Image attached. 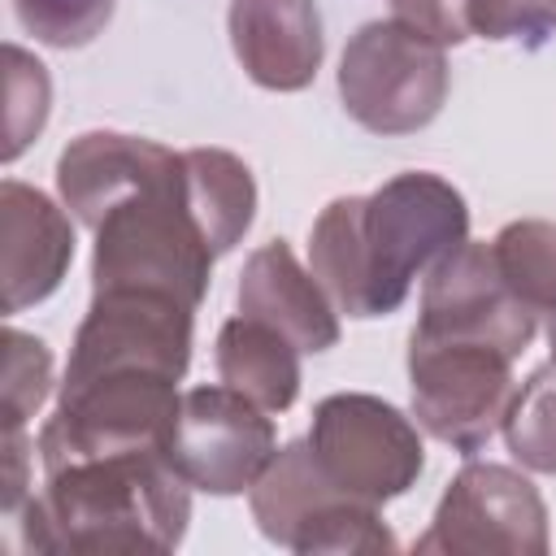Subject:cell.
<instances>
[{
  "instance_id": "1",
  "label": "cell",
  "mask_w": 556,
  "mask_h": 556,
  "mask_svg": "<svg viewBox=\"0 0 556 556\" xmlns=\"http://www.w3.org/2000/svg\"><path fill=\"white\" fill-rule=\"evenodd\" d=\"M469 239L465 195L408 169L369 195L330 200L308 230V269L348 317H387L408 300L413 278L430 274Z\"/></svg>"
},
{
  "instance_id": "2",
  "label": "cell",
  "mask_w": 556,
  "mask_h": 556,
  "mask_svg": "<svg viewBox=\"0 0 556 556\" xmlns=\"http://www.w3.org/2000/svg\"><path fill=\"white\" fill-rule=\"evenodd\" d=\"M30 552H174L191 521V486L152 452L91 456L43 473L13 517Z\"/></svg>"
},
{
  "instance_id": "3",
  "label": "cell",
  "mask_w": 556,
  "mask_h": 556,
  "mask_svg": "<svg viewBox=\"0 0 556 556\" xmlns=\"http://www.w3.org/2000/svg\"><path fill=\"white\" fill-rule=\"evenodd\" d=\"M91 235V291H156L191 308L204 300L217 252L187 208L182 165L174 178L122 200Z\"/></svg>"
},
{
  "instance_id": "4",
  "label": "cell",
  "mask_w": 556,
  "mask_h": 556,
  "mask_svg": "<svg viewBox=\"0 0 556 556\" xmlns=\"http://www.w3.org/2000/svg\"><path fill=\"white\" fill-rule=\"evenodd\" d=\"M256 530L287 552L300 556H361V552H395V534L387 530L378 504H365L339 491L308 439H295L274 452L265 473L248 491Z\"/></svg>"
},
{
  "instance_id": "5",
  "label": "cell",
  "mask_w": 556,
  "mask_h": 556,
  "mask_svg": "<svg viewBox=\"0 0 556 556\" xmlns=\"http://www.w3.org/2000/svg\"><path fill=\"white\" fill-rule=\"evenodd\" d=\"M178 400H182L178 378L148 374V369L61 382L56 413L39 426V439H35L43 473L74 460H91V456L165 447Z\"/></svg>"
},
{
  "instance_id": "6",
  "label": "cell",
  "mask_w": 556,
  "mask_h": 556,
  "mask_svg": "<svg viewBox=\"0 0 556 556\" xmlns=\"http://www.w3.org/2000/svg\"><path fill=\"white\" fill-rule=\"evenodd\" d=\"M447 87L452 74L443 48L395 17L365 22L339 56L343 113L369 135L426 130L443 113Z\"/></svg>"
},
{
  "instance_id": "7",
  "label": "cell",
  "mask_w": 556,
  "mask_h": 556,
  "mask_svg": "<svg viewBox=\"0 0 556 556\" xmlns=\"http://www.w3.org/2000/svg\"><path fill=\"white\" fill-rule=\"evenodd\" d=\"M517 395L513 356L465 339H408V400L417 426L473 456L504 426Z\"/></svg>"
},
{
  "instance_id": "8",
  "label": "cell",
  "mask_w": 556,
  "mask_h": 556,
  "mask_svg": "<svg viewBox=\"0 0 556 556\" xmlns=\"http://www.w3.org/2000/svg\"><path fill=\"white\" fill-rule=\"evenodd\" d=\"M308 447L339 491L378 508L400 500L426 469L417 421L365 391H334L317 400Z\"/></svg>"
},
{
  "instance_id": "9",
  "label": "cell",
  "mask_w": 556,
  "mask_h": 556,
  "mask_svg": "<svg viewBox=\"0 0 556 556\" xmlns=\"http://www.w3.org/2000/svg\"><path fill=\"white\" fill-rule=\"evenodd\" d=\"M547 504L539 486L495 460H469L434 504L413 552L443 556H547Z\"/></svg>"
},
{
  "instance_id": "10",
  "label": "cell",
  "mask_w": 556,
  "mask_h": 556,
  "mask_svg": "<svg viewBox=\"0 0 556 556\" xmlns=\"http://www.w3.org/2000/svg\"><path fill=\"white\" fill-rule=\"evenodd\" d=\"M161 452L191 491L243 495L274 460L278 434L261 404L217 382L182 391Z\"/></svg>"
},
{
  "instance_id": "11",
  "label": "cell",
  "mask_w": 556,
  "mask_h": 556,
  "mask_svg": "<svg viewBox=\"0 0 556 556\" xmlns=\"http://www.w3.org/2000/svg\"><path fill=\"white\" fill-rule=\"evenodd\" d=\"M191 304L156 291H91L70 343L65 382L122 369L182 378L191 365Z\"/></svg>"
},
{
  "instance_id": "12",
  "label": "cell",
  "mask_w": 556,
  "mask_h": 556,
  "mask_svg": "<svg viewBox=\"0 0 556 556\" xmlns=\"http://www.w3.org/2000/svg\"><path fill=\"white\" fill-rule=\"evenodd\" d=\"M417 339H465L500 348L504 356H521L539 334V317L517 300L504 282L491 243L465 239L447 252L421 287V313L413 326Z\"/></svg>"
},
{
  "instance_id": "13",
  "label": "cell",
  "mask_w": 556,
  "mask_h": 556,
  "mask_svg": "<svg viewBox=\"0 0 556 556\" xmlns=\"http://www.w3.org/2000/svg\"><path fill=\"white\" fill-rule=\"evenodd\" d=\"M182 165V152L143 139V135H122V130H87L65 143L56 156V191L61 204L96 230L122 200L174 178Z\"/></svg>"
},
{
  "instance_id": "14",
  "label": "cell",
  "mask_w": 556,
  "mask_h": 556,
  "mask_svg": "<svg viewBox=\"0 0 556 556\" xmlns=\"http://www.w3.org/2000/svg\"><path fill=\"white\" fill-rule=\"evenodd\" d=\"M235 61L265 91H304L326 56L317 0H230Z\"/></svg>"
},
{
  "instance_id": "15",
  "label": "cell",
  "mask_w": 556,
  "mask_h": 556,
  "mask_svg": "<svg viewBox=\"0 0 556 556\" xmlns=\"http://www.w3.org/2000/svg\"><path fill=\"white\" fill-rule=\"evenodd\" d=\"M0 278L4 313H22L48 300L74 261L70 217L39 191L17 178L0 182Z\"/></svg>"
},
{
  "instance_id": "16",
  "label": "cell",
  "mask_w": 556,
  "mask_h": 556,
  "mask_svg": "<svg viewBox=\"0 0 556 556\" xmlns=\"http://www.w3.org/2000/svg\"><path fill=\"white\" fill-rule=\"evenodd\" d=\"M235 304L243 317L282 330L300 352H326L339 343V308L313 269L295 261L287 239H269L243 261Z\"/></svg>"
},
{
  "instance_id": "17",
  "label": "cell",
  "mask_w": 556,
  "mask_h": 556,
  "mask_svg": "<svg viewBox=\"0 0 556 556\" xmlns=\"http://www.w3.org/2000/svg\"><path fill=\"white\" fill-rule=\"evenodd\" d=\"M217 378L265 413H287L300 395V348L282 330L239 313L217 330Z\"/></svg>"
},
{
  "instance_id": "18",
  "label": "cell",
  "mask_w": 556,
  "mask_h": 556,
  "mask_svg": "<svg viewBox=\"0 0 556 556\" xmlns=\"http://www.w3.org/2000/svg\"><path fill=\"white\" fill-rule=\"evenodd\" d=\"M182 195L187 208L217 256H226L256 217V178L243 156L226 148H187L182 152Z\"/></svg>"
},
{
  "instance_id": "19",
  "label": "cell",
  "mask_w": 556,
  "mask_h": 556,
  "mask_svg": "<svg viewBox=\"0 0 556 556\" xmlns=\"http://www.w3.org/2000/svg\"><path fill=\"white\" fill-rule=\"evenodd\" d=\"M495 265L534 317H556V222L521 217L491 239Z\"/></svg>"
},
{
  "instance_id": "20",
  "label": "cell",
  "mask_w": 556,
  "mask_h": 556,
  "mask_svg": "<svg viewBox=\"0 0 556 556\" xmlns=\"http://www.w3.org/2000/svg\"><path fill=\"white\" fill-rule=\"evenodd\" d=\"M504 443L530 473H556V361L539 365L513 395L504 417Z\"/></svg>"
},
{
  "instance_id": "21",
  "label": "cell",
  "mask_w": 556,
  "mask_h": 556,
  "mask_svg": "<svg viewBox=\"0 0 556 556\" xmlns=\"http://www.w3.org/2000/svg\"><path fill=\"white\" fill-rule=\"evenodd\" d=\"M4 161H17L30 139L43 130L48 122V104H52V83H48V70L39 56H30L22 43H9L4 48Z\"/></svg>"
},
{
  "instance_id": "22",
  "label": "cell",
  "mask_w": 556,
  "mask_h": 556,
  "mask_svg": "<svg viewBox=\"0 0 556 556\" xmlns=\"http://www.w3.org/2000/svg\"><path fill=\"white\" fill-rule=\"evenodd\" d=\"M52 391V352L43 339L4 326V430H26Z\"/></svg>"
},
{
  "instance_id": "23",
  "label": "cell",
  "mask_w": 556,
  "mask_h": 556,
  "mask_svg": "<svg viewBox=\"0 0 556 556\" xmlns=\"http://www.w3.org/2000/svg\"><path fill=\"white\" fill-rule=\"evenodd\" d=\"M117 0H13L26 35L48 48H83L113 22Z\"/></svg>"
},
{
  "instance_id": "24",
  "label": "cell",
  "mask_w": 556,
  "mask_h": 556,
  "mask_svg": "<svg viewBox=\"0 0 556 556\" xmlns=\"http://www.w3.org/2000/svg\"><path fill=\"white\" fill-rule=\"evenodd\" d=\"M469 30L495 43L543 48L556 35V0H469Z\"/></svg>"
},
{
  "instance_id": "25",
  "label": "cell",
  "mask_w": 556,
  "mask_h": 556,
  "mask_svg": "<svg viewBox=\"0 0 556 556\" xmlns=\"http://www.w3.org/2000/svg\"><path fill=\"white\" fill-rule=\"evenodd\" d=\"M391 13H395V22L434 39L439 48H456L473 35L469 30V0H391Z\"/></svg>"
},
{
  "instance_id": "26",
  "label": "cell",
  "mask_w": 556,
  "mask_h": 556,
  "mask_svg": "<svg viewBox=\"0 0 556 556\" xmlns=\"http://www.w3.org/2000/svg\"><path fill=\"white\" fill-rule=\"evenodd\" d=\"M4 452H0V465H4V478H0V513L4 517H13L30 495H26V486H30V439H26V430H4V443H0Z\"/></svg>"
},
{
  "instance_id": "27",
  "label": "cell",
  "mask_w": 556,
  "mask_h": 556,
  "mask_svg": "<svg viewBox=\"0 0 556 556\" xmlns=\"http://www.w3.org/2000/svg\"><path fill=\"white\" fill-rule=\"evenodd\" d=\"M547 348H552V361H556V317H547Z\"/></svg>"
}]
</instances>
